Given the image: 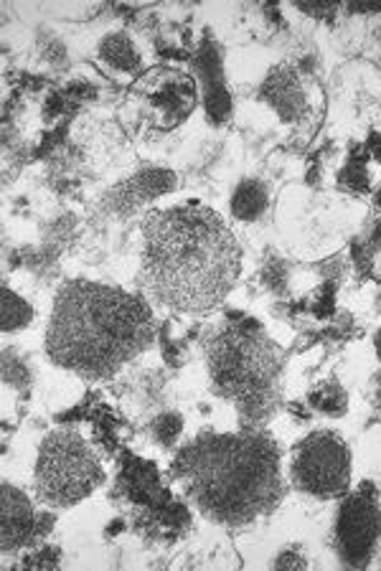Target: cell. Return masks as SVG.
I'll return each mask as SVG.
<instances>
[{"label": "cell", "instance_id": "cell-3", "mask_svg": "<svg viewBox=\"0 0 381 571\" xmlns=\"http://www.w3.org/2000/svg\"><path fill=\"white\" fill-rule=\"evenodd\" d=\"M156 317L143 295L123 288L69 280L56 292L46 354L87 381H108L150 346Z\"/></svg>", "mask_w": 381, "mask_h": 571}, {"label": "cell", "instance_id": "cell-12", "mask_svg": "<svg viewBox=\"0 0 381 571\" xmlns=\"http://www.w3.org/2000/svg\"><path fill=\"white\" fill-rule=\"evenodd\" d=\"M259 97H262V100L270 104V108L285 122L305 120L307 100H305L303 85H300L298 71L293 67H288V64L274 67L270 75H267L262 89H259Z\"/></svg>", "mask_w": 381, "mask_h": 571}, {"label": "cell", "instance_id": "cell-8", "mask_svg": "<svg viewBox=\"0 0 381 571\" xmlns=\"http://www.w3.org/2000/svg\"><path fill=\"white\" fill-rule=\"evenodd\" d=\"M117 491L127 501L135 524H150V528H158V531H181L183 526H189V513L181 503L173 501L168 488L160 485V478L150 462L130 457V464L120 472Z\"/></svg>", "mask_w": 381, "mask_h": 571}, {"label": "cell", "instance_id": "cell-10", "mask_svg": "<svg viewBox=\"0 0 381 571\" xmlns=\"http://www.w3.org/2000/svg\"><path fill=\"white\" fill-rule=\"evenodd\" d=\"M52 513H38L34 503L21 488L3 485V513H0V538H3V553H15L23 549H36L44 536L52 531Z\"/></svg>", "mask_w": 381, "mask_h": 571}, {"label": "cell", "instance_id": "cell-16", "mask_svg": "<svg viewBox=\"0 0 381 571\" xmlns=\"http://www.w3.org/2000/svg\"><path fill=\"white\" fill-rule=\"evenodd\" d=\"M369 155L363 150V145H354L348 153V160L344 170L338 173L340 189L354 191V193H369L371 191V176H369Z\"/></svg>", "mask_w": 381, "mask_h": 571}, {"label": "cell", "instance_id": "cell-24", "mask_svg": "<svg viewBox=\"0 0 381 571\" xmlns=\"http://www.w3.org/2000/svg\"><path fill=\"white\" fill-rule=\"evenodd\" d=\"M374 206H377V209H381V186H379L377 193H374Z\"/></svg>", "mask_w": 381, "mask_h": 571}, {"label": "cell", "instance_id": "cell-20", "mask_svg": "<svg viewBox=\"0 0 381 571\" xmlns=\"http://www.w3.org/2000/svg\"><path fill=\"white\" fill-rule=\"evenodd\" d=\"M298 11L313 15V19H318V21H334L338 13V5L336 3H298Z\"/></svg>", "mask_w": 381, "mask_h": 571}, {"label": "cell", "instance_id": "cell-7", "mask_svg": "<svg viewBox=\"0 0 381 571\" xmlns=\"http://www.w3.org/2000/svg\"><path fill=\"white\" fill-rule=\"evenodd\" d=\"M334 538L338 557L346 567H369L381 544V501L374 485L363 483L356 493L344 495Z\"/></svg>", "mask_w": 381, "mask_h": 571}, {"label": "cell", "instance_id": "cell-14", "mask_svg": "<svg viewBox=\"0 0 381 571\" xmlns=\"http://www.w3.org/2000/svg\"><path fill=\"white\" fill-rule=\"evenodd\" d=\"M97 54H100L104 64H110V67L117 71H125V75H135V71L141 69V54H137L133 38L127 34L104 36Z\"/></svg>", "mask_w": 381, "mask_h": 571}, {"label": "cell", "instance_id": "cell-5", "mask_svg": "<svg viewBox=\"0 0 381 571\" xmlns=\"http://www.w3.org/2000/svg\"><path fill=\"white\" fill-rule=\"evenodd\" d=\"M34 483L48 508H71L104 483V470L82 432L61 427L48 432L38 447Z\"/></svg>", "mask_w": 381, "mask_h": 571}, {"label": "cell", "instance_id": "cell-9", "mask_svg": "<svg viewBox=\"0 0 381 571\" xmlns=\"http://www.w3.org/2000/svg\"><path fill=\"white\" fill-rule=\"evenodd\" d=\"M133 97L153 127L173 130L197 108L199 87L186 71L156 67L135 81Z\"/></svg>", "mask_w": 381, "mask_h": 571}, {"label": "cell", "instance_id": "cell-25", "mask_svg": "<svg viewBox=\"0 0 381 571\" xmlns=\"http://www.w3.org/2000/svg\"><path fill=\"white\" fill-rule=\"evenodd\" d=\"M377 350H379V358H381V333L377 336Z\"/></svg>", "mask_w": 381, "mask_h": 571}, {"label": "cell", "instance_id": "cell-23", "mask_svg": "<svg viewBox=\"0 0 381 571\" xmlns=\"http://www.w3.org/2000/svg\"><path fill=\"white\" fill-rule=\"evenodd\" d=\"M351 13H381V3H354L348 5Z\"/></svg>", "mask_w": 381, "mask_h": 571}, {"label": "cell", "instance_id": "cell-1", "mask_svg": "<svg viewBox=\"0 0 381 571\" xmlns=\"http://www.w3.org/2000/svg\"><path fill=\"white\" fill-rule=\"evenodd\" d=\"M239 275V242L214 209L191 201L143 216V284L156 303L209 315L224 305Z\"/></svg>", "mask_w": 381, "mask_h": 571}, {"label": "cell", "instance_id": "cell-22", "mask_svg": "<svg viewBox=\"0 0 381 571\" xmlns=\"http://www.w3.org/2000/svg\"><path fill=\"white\" fill-rule=\"evenodd\" d=\"M274 567H278V569H300V567H307V561L303 557H278Z\"/></svg>", "mask_w": 381, "mask_h": 571}, {"label": "cell", "instance_id": "cell-11", "mask_svg": "<svg viewBox=\"0 0 381 571\" xmlns=\"http://www.w3.org/2000/svg\"><path fill=\"white\" fill-rule=\"evenodd\" d=\"M197 71H199V85L204 92V110L206 117L218 125L232 114V100L224 85V71H222V52L216 44L206 36L204 44L199 46L197 54Z\"/></svg>", "mask_w": 381, "mask_h": 571}, {"label": "cell", "instance_id": "cell-17", "mask_svg": "<svg viewBox=\"0 0 381 571\" xmlns=\"http://www.w3.org/2000/svg\"><path fill=\"white\" fill-rule=\"evenodd\" d=\"M311 404L318 412L328 414V417H344L348 410L346 391L336 381H328V383H321V387H315L311 391Z\"/></svg>", "mask_w": 381, "mask_h": 571}, {"label": "cell", "instance_id": "cell-6", "mask_svg": "<svg viewBox=\"0 0 381 571\" xmlns=\"http://www.w3.org/2000/svg\"><path fill=\"white\" fill-rule=\"evenodd\" d=\"M290 478L305 495L321 501L344 497L351 488V452L346 439L330 429L311 432L295 445Z\"/></svg>", "mask_w": 381, "mask_h": 571}, {"label": "cell", "instance_id": "cell-13", "mask_svg": "<svg viewBox=\"0 0 381 571\" xmlns=\"http://www.w3.org/2000/svg\"><path fill=\"white\" fill-rule=\"evenodd\" d=\"M173 173L168 170H143L135 178H130L127 183L120 186L115 191V199L125 203V209H135L137 203L153 201L156 195H164L173 189Z\"/></svg>", "mask_w": 381, "mask_h": 571}, {"label": "cell", "instance_id": "cell-19", "mask_svg": "<svg viewBox=\"0 0 381 571\" xmlns=\"http://www.w3.org/2000/svg\"><path fill=\"white\" fill-rule=\"evenodd\" d=\"M183 429V419L178 414H160V417L153 422V437L156 443H160L164 447H173L178 435Z\"/></svg>", "mask_w": 381, "mask_h": 571}, {"label": "cell", "instance_id": "cell-18", "mask_svg": "<svg viewBox=\"0 0 381 571\" xmlns=\"http://www.w3.org/2000/svg\"><path fill=\"white\" fill-rule=\"evenodd\" d=\"M34 321V310L23 300L21 295H15L11 288H3V331H21Z\"/></svg>", "mask_w": 381, "mask_h": 571}, {"label": "cell", "instance_id": "cell-21", "mask_svg": "<svg viewBox=\"0 0 381 571\" xmlns=\"http://www.w3.org/2000/svg\"><path fill=\"white\" fill-rule=\"evenodd\" d=\"M363 150H367L369 160L381 163V133H371L367 137V143H363Z\"/></svg>", "mask_w": 381, "mask_h": 571}, {"label": "cell", "instance_id": "cell-4", "mask_svg": "<svg viewBox=\"0 0 381 571\" xmlns=\"http://www.w3.org/2000/svg\"><path fill=\"white\" fill-rule=\"evenodd\" d=\"M214 394L237 406L242 429H262L282 396V356L255 321L229 323L206 348Z\"/></svg>", "mask_w": 381, "mask_h": 571}, {"label": "cell", "instance_id": "cell-15", "mask_svg": "<svg viewBox=\"0 0 381 571\" xmlns=\"http://www.w3.org/2000/svg\"><path fill=\"white\" fill-rule=\"evenodd\" d=\"M267 209V189L259 181H242L232 195V214L239 222H257Z\"/></svg>", "mask_w": 381, "mask_h": 571}, {"label": "cell", "instance_id": "cell-2", "mask_svg": "<svg viewBox=\"0 0 381 571\" xmlns=\"http://www.w3.org/2000/svg\"><path fill=\"white\" fill-rule=\"evenodd\" d=\"M170 478L201 516L232 528L267 516L285 497L280 447L262 429L201 432L178 450Z\"/></svg>", "mask_w": 381, "mask_h": 571}]
</instances>
